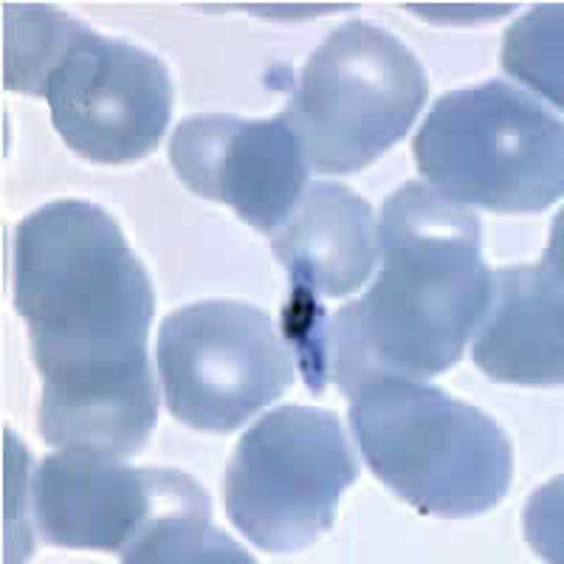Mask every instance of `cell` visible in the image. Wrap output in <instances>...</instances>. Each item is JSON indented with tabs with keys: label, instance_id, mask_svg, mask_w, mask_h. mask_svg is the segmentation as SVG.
I'll use <instances>...</instances> for the list:
<instances>
[{
	"label": "cell",
	"instance_id": "obj_1",
	"mask_svg": "<svg viewBox=\"0 0 564 564\" xmlns=\"http://www.w3.org/2000/svg\"><path fill=\"white\" fill-rule=\"evenodd\" d=\"M153 285L90 200H54L14 229V308L43 379L40 432L57 449L139 455L159 417L148 359Z\"/></svg>",
	"mask_w": 564,
	"mask_h": 564
},
{
	"label": "cell",
	"instance_id": "obj_2",
	"mask_svg": "<svg viewBox=\"0 0 564 564\" xmlns=\"http://www.w3.org/2000/svg\"><path fill=\"white\" fill-rule=\"evenodd\" d=\"M376 243L372 289L325 330L330 376L347 401L372 379L423 381L452 370L491 289L480 220L430 184L410 181L384 200Z\"/></svg>",
	"mask_w": 564,
	"mask_h": 564
},
{
	"label": "cell",
	"instance_id": "obj_3",
	"mask_svg": "<svg viewBox=\"0 0 564 564\" xmlns=\"http://www.w3.org/2000/svg\"><path fill=\"white\" fill-rule=\"evenodd\" d=\"M350 430L372 475L430 517H477L511 488L513 455L500 423L423 381H367L350 398Z\"/></svg>",
	"mask_w": 564,
	"mask_h": 564
},
{
	"label": "cell",
	"instance_id": "obj_4",
	"mask_svg": "<svg viewBox=\"0 0 564 564\" xmlns=\"http://www.w3.org/2000/svg\"><path fill=\"white\" fill-rule=\"evenodd\" d=\"M432 189L497 215H536L564 193V130L525 90L494 79L452 90L415 135Z\"/></svg>",
	"mask_w": 564,
	"mask_h": 564
},
{
	"label": "cell",
	"instance_id": "obj_5",
	"mask_svg": "<svg viewBox=\"0 0 564 564\" xmlns=\"http://www.w3.org/2000/svg\"><path fill=\"white\" fill-rule=\"evenodd\" d=\"M426 97L421 59L387 29L350 20L311 54L282 116L311 170L347 175L404 139Z\"/></svg>",
	"mask_w": 564,
	"mask_h": 564
},
{
	"label": "cell",
	"instance_id": "obj_6",
	"mask_svg": "<svg viewBox=\"0 0 564 564\" xmlns=\"http://www.w3.org/2000/svg\"><path fill=\"white\" fill-rule=\"evenodd\" d=\"M359 477L339 415L285 404L240 437L226 468L229 522L265 553H294L334 528Z\"/></svg>",
	"mask_w": 564,
	"mask_h": 564
},
{
	"label": "cell",
	"instance_id": "obj_7",
	"mask_svg": "<svg viewBox=\"0 0 564 564\" xmlns=\"http://www.w3.org/2000/svg\"><path fill=\"white\" fill-rule=\"evenodd\" d=\"M155 365L173 417L215 435L243 426L294 381L271 316L235 300H204L170 314Z\"/></svg>",
	"mask_w": 564,
	"mask_h": 564
},
{
	"label": "cell",
	"instance_id": "obj_8",
	"mask_svg": "<svg viewBox=\"0 0 564 564\" xmlns=\"http://www.w3.org/2000/svg\"><path fill=\"white\" fill-rule=\"evenodd\" d=\"M54 130L94 164H133L159 148L173 113L167 65L85 29L48 79Z\"/></svg>",
	"mask_w": 564,
	"mask_h": 564
},
{
	"label": "cell",
	"instance_id": "obj_9",
	"mask_svg": "<svg viewBox=\"0 0 564 564\" xmlns=\"http://www.w3.org/2000/svg\"><path fill=\"white\" fill-rule=\"evenodd\" d=\"M170 161L189 193L231 206L257 231L289 218L305 193L311 164L285 116H189L175 128Z\"/></svg>",
	"mask_w": 564,
	"mask_h": 564
},
{
	"label": "cell",
	"instance_id": "obj_10",
	"mask_svg": "<svg viewBox=\"0 0 564 564\" xmlns=\"http://www.w3.org/2000/svg\"><path fill=\"white\" fill-rule=\"evenodd\" d=\"M29 494L43 542L116 556L133 545L155 506L153 468H130L88 449L43 457Z\"/></svg>",
	"mask_w": 564,
	"mask_h": 564
},
{
	"label": "cell",
	"instance_id": "obj_11",
	"mask_svg": "<svg viewBox=\"0 0 564 564\" xmlns=\"http://www.w3.org/2000/svg\"><path fill=\"white\" fill-rule=\"evenodd\" d=\"M471 359L488 379L520 387H562V263L508 265L491 274L486 308L471 330Z\"/></svg>",
	"mask_w": 564,
	"mask_h": 564
},
{
	"label": "cell",
	"instance_id": "obj_12",
	"mask_svg": "<svg viewBox=\"0 0 564 564\" xmlns=\"http://www.w3.org/2000/svg\"><path fill=\"white\" fill-rule=\"evenodd\" d=\"M271 249L308 305L352 294L379 260L370 204L334 181L311 184L271 231Z\"/></svg>",
	"mask_w": 564,
	"mask_h": 564
},
{
	"label": "cell",
	"instance_id": "obj_13",
	"mask_svg": "<svg viewBox=\"0 0 564 564\" xmlns=\"http://www.w3.org/2000/svg\"><path fill=\"white\" fill-rule=\"evenodd\" d=\"M155 506L148 525L122 562L178 564V562H243L251 556L212 522V502L198 480L175 468H153Z\"/></svg>",
	"mask_w": 564,
	"mask_h": 564
},
{
	"label": "cell",
	"instance_id": "obj_14",
	"mask_svg": "<svg viewBox=\"0 0 564 564\" xmlns=\"http://www.w3.org/2000/svg\"><path fill=\"white\" fill-rule=\"evenodd\" d=\"M85 29V23L68 18L63 9L43 3H7L3 88L29 97H45L48 79Z\"/></svg>",
	"mask_w": 564,
	"mask_h": 564
},
{
	"label": "cell",
	"instance_id": "obj_15",
	"mask_svg": "<svg viewBox=\"0 0 564 564\" xmlns=\"http://www.w3.org/2000/svg\"><path fill=\"white\" fill-rule=\"evenodd\" d=\"M562 7L522 14L502 37V68L562 110Z\"/></svg>",
	"mask_w": 564,
	"mask_h": 564
}]
</instances>
